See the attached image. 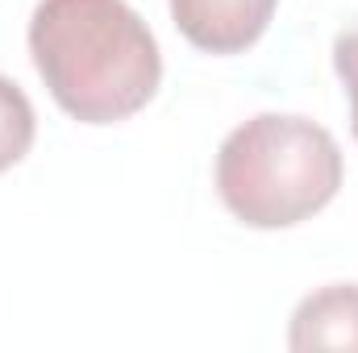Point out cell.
I'll return each mask as SVG.
<instances>
[{
    "instance_id": "3957f363",
    "label": "cell",
    "mask_w": 358,
    "mask_h": 353,
    "mask_svg": "<svg viewBox=\"0 0 358 353\" xmlns=\"http://www.w3.org/2000/svg\"><path fill=\"white\" fill-rule=\"evenodd\" d=\"M279 0H171L176 29L204 54H242L267 33Z\"/></svg>"
},
{
    "instance_id": "277c9868",
    "label": "cell",
    "mask_w": 358,
    "mask_h": 353,
    "mask_svg": "<svg viewBox=\"0 0 358 353\" xmlns=\"http://www.w3.org/2000/svg\"><path fill=\"white\" fill-rule=\"evenodd\" d=\"M287 345L308 350H358V283H334L300 299L292 312Z\"/></svg>"
},
{
    "instance_id": "8992f818",
    "label": "cell",
    "mask_w": 358,
    "mask_h": 353,
    "mask_svg": "<svg viewBox=\"0 0 358 353\" xmlns=\"http://www.w3.org/2000/svg\"><path fill=\"white\" fill-rule=\"evenodd\" d=\"M334 67H338V75L346 84V96H350V129H355V142H358V13L346 21V29L334 42Z\"/></svg>"
},
{
    "instance_id": "5b68a950",
    "label": "cell",
    "mask_w": 358,
    "mask_h": 353,
    "mask_svg": "<svg viewBox=\"0 0 358 353\" xmlns=\"http://www.w3.org/2000/svg\"><path fill=\"white\" fill-rule=\"evenodd\" d=\"M34 133H38V121H34L29 96L17 88L13 80L0 75V171L17 167L29 154Z\"/></svg>"
},
{
    "instance_id": "6da1fadb",
    "label": "cell",
    "mask_w": 358,
    "mask_h": 353,
    "mask_svg": "<svg viewBox=\"0 0 358 353\" xmlns=\"http://www.w3.org/2000/svg\"><path fill=\"white\" fill-rule=\"evenodd\" d=\"M29 54L55 104L84 125L142 112L163 80L159 42L125 0H38Z\"/></svg>"
},
{
    "instance_id": "7a4b0ae2",
    "label": "cell",
    "mask_w": 358,
    "mask_h": 353,
    "mask_svg": "<svg viewBox=\"0 0 358 353\" xmlns=\"http://www.w3.org/2000/svg\"><path fill=\"white\" fill-rule=\"evenodd\" d=\"M338 187L342 150L308 117H250L217 150V191L250 229H292L321 212Z\"/></svg>"
}]
</instances>
